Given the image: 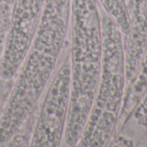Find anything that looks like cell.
<instances>
[{
    "instance_id": "1",
    "label": "cell",
    "mask_w": 147,
    "mask_h": 147,
    "mask_svg": "<svg viewBox=\"0 0 147 147\" xmlns=\"http://www.w3.org/2000/svg\"><path fill=\"white\" fill-rule=\"evenodd\" d=\"M71 7V0H45L32 42L0 117V146L17 133L50 81L66 39Z\"/></svg>"
},
{
    "instance_id": "2",
    "label": "cell",
    "mask_w": 147,
    "mask_h": 147,
    "mask_svg": "<svg viewBox=\"0 0 147 147\" xmlns=\"http://www.w3.org/2000/svg\"><path fill=\"white\" fill-rule=\"evenodd\" d=\"M70 61L71 89L64 134L67 146H78L98 88L102 62V18L98 0H71Z\"/></svg>"
},
{
    "instance_id": "3",
    "label": "cell",
    "mask_w": 147,
    "mask_h": 147,
    "mask_svg": "<svg viewBox=\"0 0 147 147\" xmlns=\"http://www.w3.org/2000/svg\"><path fill=\"white\" fill-rule=\"evenodd\" d=\"M102 62L98 88L79 146H105L113 139L127 89L122 32L105 11L102 14Z\"/></svg>"
},
{
    "instance_id": "4",
    "label": "cell",
    "mask_w": 147,
    "mask_h": 147,
    "mask_svg": "<svg viewBox=\"0 0 147 147\" xmlns=\"http://www.w3.org/2000/svg\"><path fill=\"white\" fill-rule=\"evenodd\" d=\"M71 69L67 55L57 69L40 107L30 146H59L64 138L70 107Z\"/></svg>"
},
{
    "instance_id": "5",
    "label": "cell",
    "mask_w": 147,
    "mask_h": 147,
    "mask_svg": "<svg viewBox=\"0 0 147 147\" xmlns=\"http://www.w3.org/2000/svg\"><path fill=\"white\" fill-rule=\"evenodd\" d=\"M45 0H14L9 29L0 62V76L15 77L28 53L38 26Z\"/></svg>"
},
{
    "instance_id": "6",
    "label": "cell",
    "mask_w": 147,
    "mask_h": 147,
    "mask_svg": "<svg viewBox=\"0 0 147 147\" xmlns=\"http://www.w3.org/2000/svg\"><path fill=\"white\" fill-rule=\"evenodd\" d=\"M147 90V48L145 55L142 58V62L139 69L138 74L131 82V84L127 88L126 94L124 96L118 125L116 127L115 133H117L120 129L124 125L127 119L132 113L137 104L141 100L142 96Z\"/></svg>"
},
{
    "instance_id": "7",
    "label": "cell",
    "mask_w": 147,
    "mask_h": 147,
    "mask_svg": "<svg viewBox=\"0 0 147 147\" xmlns=\"http://www.w3.org/2000/svg\"><path fill=\"white\" fill-rule=\"evenodd\" d=\"M131 121H135L134 123L136 124V126L142 128L145 133V137L143 140H146L147 137V90L132 112V113L127 119L125 123Z\"/></svg>"
},
{
    "instance_id": "8",
    "label": "cell",
    "mask_w": 147,
    "mask_h": 147,
    "mask_svg": "<svg viewBox=\"0 0 147 147\" xmlns=\"http://www.w3.org/2000/svg\"><path fill=\"white\" fill-rule=\"evenodd\" d=\"M3 2H4L5 3H7L8 5L12 6V4H13V3H14V0H3Z\"/></svg>"
}]
</instances>
